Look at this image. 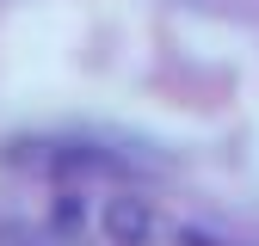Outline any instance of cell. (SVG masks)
<instances>
[{
  "mask_svg": "<svg viewBox=\"0 0 259 246\" xmlns=\"http://www.w3.org/2000/svg\"><path fill=\"white\" fill-rule=\"evenodd\" d=\"M13 160L44 166V172H56V178H123V172H136L130 154L99 148V142H19Z\"/></svg>",
  "mask_w": 259,
  "mask_h": 246,
  "instance_id": "cell-1",
  "label": "cell"
},
{
  "mask_svg": "<svg viewBox=\"0 0 259 246\" xmlns=\"http://www.w3.org/2000/svg\"><path fill=\"white\" fill-rule=\"evenodd\" d=\"M99 228H105V240L111 246H142L148 234H154V209L142 203V197H105V209H99Z\"/></svg>",
  "mask_w": 259,
  "mask_h": 246,
  "instance_id": "cell-2",
  "label": "cell"
},
{
  "mask_svg": "<svg viewBox=\"0 0 259 246\" xmlns=\"http://www.w3.org/2000/svg\"><path fill=\"white\" fill-rule=\"evenodd\" d=\"M173 246H253V240H235V234H216V228L185 222V228H173Z\"/></svg>",
  "mask_w": 259,
  "mask_h": 246,
  "instance_id": "cell-3",
  "label": "cell"
}]
</instances>
